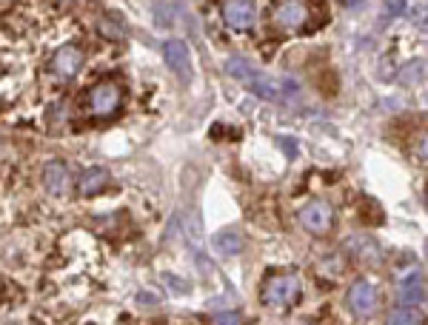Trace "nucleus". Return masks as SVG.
Masks as SVG:
<instances>
[{
    "mask_svg": "<svg viewBox=\"0 0 428 325\" xmlns=\"http://www.w3.org/2000/svg\"><path fill=\"white\" fill-rule=\"evenodd\" d=\"M109 180H112V174L106 171L103 166H91V169H86V171L80 174L77 191H80L83 197H97L100 191L109 188Z\"/></svg>",
    "mask_w": 428,
    "mask_h": 325,
    "instance_id": "nucleus-11",
    "label": "nucleus"
},
{
    "mask_svg": "<svg viewBox=\"0 0 428 325\" xmlns=\"http://www.w3.org/2000/svg\"><path fill=\"white\" fill-rule=\"evenodd\" d=\"M43 186H46V191H52V194H66L69 188H72V174H69V169L60 163V160H49L46 166H43Z\"/></svg>",
    "mask_w": 428,
    "mask_h": 325,
    "instance_id": "nucleus-10",
    "label": "nucleus"
},
{
    "mask_svg": "<svg viewBox=\"0 0 428 325\" xmlns=\"http://www.w3.org/2000/svg\"><path fill=\"white\" fill-rule=\"evenodd\" d=\"M220 15H223L229 29L249 32L254 26V21H257V4H254V0H223Z\"/></svg>",
    "mask_w": 428,
    "mask_h": 325,
    "instance_id": "nucleus-6",
    "label": "nucleus"
},
{
    "mask_svg": "<svg viewBox=\"0 0 428 325\" xmlns=\"http://www.w3.org/2000/svg\"><path fill=\"white\" fill-rule=\"evenodd\" d=\"M100 35H103V38H109V40H123V38H126V29H123L118 21L103 18V21H100Z\"/></svg>",
    "mask_w": 428,
    "mask_h": 325,
    "instance_id": "nucleus-15",
    "label": "nucleus"
},
{
    "mask_svg": "<svg viewBox=\"0 0 428 325\" xmlns=\"http://www.w3.org/2000/svg\"><path fill=\"white\" fill-rule=\"evenodd\" d=\"M425 208H428V191H425Z\"/></svg>",
    "mask_w": 428,
    "mask_h": 325,
    "instance_id": "nucleus-24",
    "label": "nucleus"
},
{
    "mask_svg": "<svg viewBox=\"0 0 428 325\" xmlns=\"http://www.w3.org/2000/svg\"><path fill=\"white\" fill-rule=\"evenodd\" d=\"M385 319H388L391 325H419V322L425 319V314L417 311V308H411V305H402V308H394Z\"/></svg>",
    "mask_w": 428,
    "mask_h": 325,
    "instance_id": "nucleus-14",
    "label": "nucleus"
},
{
    "mask_svg": "<svg viewBox=\"0 0 428 325\" xmlns=\"http://www.w3.org/2000/svg\"><path fill=\"white\" fill-rule=\"evenodd\" d=\"M211 246L218 249V254H223V257H237L246 243H243L240 229H223V232H218L211 237Z\"/></svg>",
    "mask_w": 428,
    "mask_h": 325,
    "instance_id": "nucleus-12",
    "label": "nucleus"
},
{
    "mask_svg": "<svg viewBox=\"0 0 428 325\" xmlns=\"http://www.w3.org/2000/svg\"><path fill=\"white\" fill-rule=\"evenodd\" d=\"M226 72L235 77V80H240V83H246V89L252 91V94H257V97H263V100H280V80H274V77H269V74H263V72H257L249 60H243V57H229L226 60Z\"/></svg>",
    "mask_w": 428,
    "mask_h": 325,
    "instance_id": "nucleus-1",
    "label": "nucleus"
},
{
    "mask_svg": "<svg viewBox=\"0 0 428 325\" xmlns=\"http://www.w3.org/2000/svg\"><path fill=\"white\" fill-rule=\"evenodd\" d=\"M183 220H186V226H183L186 240H188L191 246H197V243H200V220H197L194 214H183Z\"/></svg>",
    "mask_w": 428,
    "mask_h": 325,
    "instance_id": "nucleus-16",
    "label": "nucleus"
},
{
    "mask_svg": "<svg viewBox=\"0 0 428 325\" xmlns=\"http://www.w3.org/2000/svg\"><path fill=\"white\" fill-rule=\"evenodd\" d=\"M83 63H86V55H83L80 46H63L52 57V72L60 80H72V77H77V72L83 69Z\"/></svg>",
    "mask_w": 428,
    "mask_h": 325,
    "instance_id": "nucleus-8",
    "label": "nucleus"
},
{
    "mask_svg": "<svg viewBox=\"0 0 428 325\" xmlns=\"http://www.w3.org/2000/svg\"><path fill=\"white\" fill-rule=\"evenodd\" d=\"M419 77H422V60H414V63H408V72H402V80L414 83V80H419Z\"/></svg>",
    "mask_w": 428,
    "mask_h": 325,
    "instance_id": "nucleus-20",
    "label": "nucleus"
},
{
    "mask_svg": "<svg viewBox=\"0 0 428 325\" xmlns=\"http://www.w3.org/2000/svg\"><path fill=\"white\" fill-rule=\"evenodd\" d=\"M349 308L357 314V317H366L377 308V288L368 283V280H357L351 288H349Z\"/></svg>",
    "mask_w": 428,
    "mask_h": 325,
    "instance_id": "nucleus-9",
    "label": "nucleus"
},
{
    "mask_svg": "<svg viewBox=\"0 0 428 325\" xmlns=\"http://www.w3.org/2000/svg\"><path fill=\"white\" fill-rule=\"evenodd\" d=\"M425 254H428V243H425Z\"/></svg>",
    "mask_w": 428,
    "mask_h": 325,
    "instance_id": "nucleus-25",
    "label": "nucleus"
},
{
    "mask_svg": "<svg viewBox=\"0 0 428 325\" xmlns=\"http://www.w3.org/2000/svg\"><path fill=\"white\" fill-rule=\"evenodd\" d=\"M414 23H417L419 29H428V4H419V6L414 9Z\"/></svg>",
    "mask_w": 428,
    "mask_h": 325,
    "instance_id": "nucleus-21",
    "label": "nucleus"
},
{
    "mask_svg": "<svg viewBox=\"0 0 428 325\" xmlns=\"http://www.w3.org/2000/svg\"><path fill=\"white\" fill-rule=\"evenodd\" d=\"M271 23L280 32H288V35L308 32V26H311V6H308V0H274Z\"/></svg>",
    "mask_w": 428,
    "mask_h": 325,
    "instance_id": "nucleus-2",
    "label": "nucleus"
},
{
    "mask_svg": "<svg viewBox=\"0 0 428 325\" xmlns=\"http://www.w3.org/2000/svg\"><path fill=\"white\" fill-rule=\"evenodd\" d=\"M211 322H243V317L237 311H220V314H214Z\"/></svg>",
    "mask_w": 428,
    "mask_h": 325,
    "instance_id": "nucleus-22",
    "label": "nucleus"
},
{
    "mask_svg": "<svg viewBox=\"0 0 428 325\" xmlns=\"http://www.w3.org/2000/svg\"><path fill=\"white\" fill-rule=\"evenodd\" d=\"M163 57H166V66L177 74L180 83H191L194 66H191L188 46H186L183 40H166V43H163Z\"/></svg>",
    "mask_w": 428,
    "mask_h": 325,
    "instance_id": "nucleus-7",
    "label": "nucleus"
},
{
    "mask_svg": "<svg viewBox=\"0 0 428 325\" xmlns=\"http://www.w3.org/2000/svg\"><path fill=\"white\" fill-rule=\"evenodd\" d=\"M419 154H422V157H425V160H428V137H425V140H422V146H419Z\"/></svg>",
    "mask_w": 428,
    "mask_h": 325,
    "instance_id": "nucleus-23",
    "label": "nucleus"
},
{
    "mask_svg": "<svg viewBox=\"0 0 428 325\" xmlns=\"http://www.w3.org/2000/svg\"><path fill=\"white\" fill-rule=\"evenodd\" d=\"M425 297V291L419 288V285H405L402 291H400V300H402V305H414V302H419Z\"/></svg>",
    "mask_w": 428,
    "mask_h": 325,
    "instance_id": "nucleus-17",
    "label": "nucleus"
},
{
    "mask_svg": "<svg viewBox=\"0 0 428 325\" xmlns=\"http://www.w3.org/2000/svg\"><path fill=\"white\" fill-rule=\"evenodd\" d=\"M346 246H349V251H351L360 263H377V260H380L377 243H374L371 237H351Z\"/></svg>",
    "mask_w": 428,
    "mask_h": 325,
    "instance_id": "nucleus-13",
    "label": "nucleus"
},
{
    "mask_svg": "<svg viewBox=\"0 0 428 325\" xmlns=\"http://www.w3.org/2000/svg\"><path fill=\"white\" fill-rule=\"evenodd\" d=\"M123 106V89L112 80H103L89 91V108L94 118H112Z\"/></svg>",
    "mask_w": 428,
    "mask_h": 325,
    "instance_id": "nucleus-4",
    "label": "nucleus"
},
{
    "mask_svg": "<svg viewBox=\"0 0 428 325\" xmlns=\"http://www.w3.org/2000/svg\"><path fill=\"white\" fill-rule=\"evenodd\" d=\"M363 220H366V223H380V220H383V211L377 208L374 200H366V203H363Z\"/></svg>",
    "mask_w": 428,
    "mask_h": 325,
    "instance_id": "nucleus-19",
    "label": "nucleus"
},
{
    "mask_svg": "<svg viewBox=\"0 0 428 325\" xmlns=\"http://www.w3.org/2000/svg\"><path fill=\"white\" fill-rule=\"evenodd\" d=\"M300 226H303L308 234H314V237L329 234L332 226H334V211H332V205L323 203V200H314V203L303 205V208H300Z\"/></svg>",
    "mask_w": 428,
    "mask_h": 325,
    "instance_id": "nucleus-5",
    "label": "nucleus"
},
{
    "mask_svg": "<svg viewBox=\"0 0 428 325\" xmlns=\"http://www.w3.org/2000/svg\"><path fill=\"white\" fill-rule=\"evenodd\" d=\"M260 300L269 308H280V311L297 305V300H300V277L297 274H271L263 283Z\"/></svg>",
    "mask_w": 428,
    "mask_h": 325,
    "instance_id": "nucleus-3",
    "label": "nucleus"
},
{
    "mask_svg": "<svg viewBox=\"0 0 428 325\" xmlns=\"http://www.w3.org/2000/svg\"><path fill=\"white\" fill-rule=\"evenodd\" d=\"M405 9H408V0H385V4H383V12H385L388 18L405 15Z\"/></svg>",
    "mask_w": 428,
    "mask_h": 325,
    "instance_id": "nucleus-18",
    "label": "nucleus"
}]
</instances>
